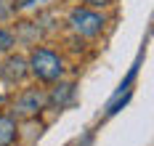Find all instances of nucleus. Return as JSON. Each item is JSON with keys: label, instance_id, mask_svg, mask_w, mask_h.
Here are the masks:
<instances>
[{"label": "nucleus", "instance_id": "nucleus-1", "mask_svg": "<svg viewBox=\"0 0 154 146\" xmlns=\"http://www.w3.org/2000/svg\"><path fill=\"white\" fill-rule=\"evenodd\" d=\"M27 69L35 80L40 82H59L64 77V59L51 48H35L29 53V61H27Z\"/></svg>", "mask_w": 154, "mask_h": 146}, {"label": "nucleus", "instance_id": "nucleus-2", "mask_svg": "<svg viewBox=\"0 0 154 146\" xmlns=\"http://www.w3.org/2000/svg\"><path fill=\"white\" fill-rule=\"evenodd\" d=\"M104 24H106V19L101 16L98 11H93V8H75L72 14H69V29L77 35V37H85V40H93V37H98V35L104 32Z\"/></svg>", "mask_w": 154, "mask_h": 146}, {"label": "nucleus", "instance_id": "nucleus-3", "mask_svg": "<svg viewBox=\"0 0 154 146\" xmlns=\"http://www.w3.org/2000/svg\"><path fill=\"white\" fill-rule=\"evenodd\" d=\"M45 106H48V96L45 93H43L40 88H27V90L14 101L11 114H14V117H35V114L43 112Z\"/></svg>", "mask_w": 154, "mask_h": 146}, {"label": "nucleus", "instance_id": "nucleus-4", "mask_svg": "<svg viewBox=\"0 0 154 146\" xmlns=\"http://www.w3.org/2000/svg\"><path fill=\"white\" fill-rule=\"evenodd\" d=\"M27 75H29V69H27V61L21 56H8L0 64V80L5 82V85H16V82L24 80Z\"/></svg>", "mask_w": 154, "mask_h": 146}, {"label": "nucleus", "instance_id": "nucleus-5", "mask_svg": "<svg viewBox=\"0 0 154 146\" xmlns=\"http://www.w3.org/2000/svg\"><path fill=\"white\" fill-rule=\"evenodd\" d=\"M56 88L51 90V93H45L48 96V104L53 106V109H64L66 104H72V98H75V85L72 82H53Z\"/></svg>", "mask_w": 154, "mask_h": 146}, {"label": "nucleus", "instance_id": "nucleus-6", "mask_svg": "<svg viewBox=\"0 0 154 146\" xmlns=\"http://www.w3.org/2000/svg\"><path fill=\"white\" fill-rule=\"evenodd\" d=\"M19 135V125L11 112H0V146H14Z\"/></svg>", "mask_w": 154, "mask_h": 146}, {"label": "nucleus", "instance_id": "nucleus-7", "mask_svg": "<svg viewBox=\"0 0 154 146\" xmlns=\"http://www.w3.org/2000/svg\"><path fill=\"white\" fill-rule=\"evenodd\" d=\"M16 45V37L11 29H5V27H0V53H8V50Z\"/></svg>", "mask_w": 154, "mask_h": 146}, {"label": "nucleus", "instance_id": "nucleus-8", "mask_svg": "<svg viewBox=\"0 0 154 146\" xmlns=\"http://www.w3.org/2000/svg\"><path fill=\"white\" fill-rule=\"evenodd\" d=\"M16 11L14 0H0V21H5V19H11Z\"/></svg>", "mask_w": 154, "mask_h": 146}, {"label": "nucleus", "instance_id": "nucleus-9", "mask_svg": "<svg viewBox=\"0 0 154 146\" xmlns=\"http://www.w3.org/2000/svg\"><path fill=\"white\" fill-rule=\"evenodd\" d=\"M43 3H48V0H14L16 11H19V8H37V5H43Z\"/></svg>", "mask_w": 154, "mask_h": 146}, {"label": "nucleus", "instance_id": "nucleus-10", "mask_svg": "<svg viewBox=\"0 0 154 146\" xmlns=\"http://www.w3.org/2000/svg\"><path fill=\"white\" fill-rule=\"evenodd\" d=\"M85 3H88V5H93V8H106L112 0H85Z\"/></svg>", "mask_w": 154, "mask_h": 146}]
</instances>
